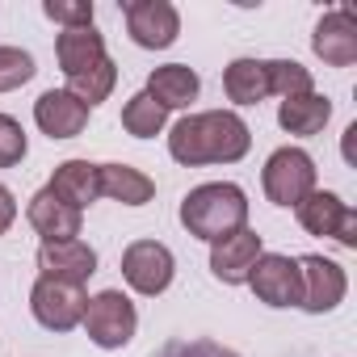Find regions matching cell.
<instances>
[{"label":"cell","mask_w":357,"mask_h":357,"mask_svg":"<svg viewBox=\"0 0 357 357\" xmlns=\"http://www.w3.org/2000/svg\"><path fill=\"white\" fill-rule=\"evenodd\" d=\"M252 147V130L236 109H202L185 114L168 135V155L185 168L202 164H236Z\"/></svg>","instance_id":"1"},{"label":"cell","mask_w":357,"mask_h":357,"mask_svg":"<svg viewBox=\"0 0 357 357\" xmlns=\"http://www.w3.org/2000/svg\"><path fill=\"white\" fill-rule=\"evenodd\" d=\"M181 227L194 240H223L240 227H248V194L236 181H206L181 198Z\"/></svg>","instance_id":"2"},{"label":"cell","mask_w":357,"mask_h":357,"mask_svg":"<svg viewBox=\"0 0 357 357\" xmlns=\"http://www.w3.org/2000/svg\"><path fill=\"white\" fill-rule=\"evenodd\" d=\"M261 185H265V198L273 206H298L315 185V160L303 151V147H278L265 168H261Z\"/></svg>","instance_id":"3"},{"label":"cell","mask_w":357,"mask_h":357,"mask_svg":"<svg viewBox=\"0 0 357 357\" xmlns=\"http://www.w3.org/2000/svg\"><path fill=\"white\" fill-rule=\"evenodd\" d=\"M84 332L97 349H122L135 340V328H139V311L135 303L122 294V290H101L84 303Z\"/></svg>","instance_id":"4"},{"label":"cell","mask_w":357,"mask_h":357,"mask_svg":"<svg viewBox=\"0 0 357 357\" xmlns=\"http://www.w3.org/2000/svg\"><path fill=\"white\" fill-rule=\"evenodd\" d=\"M298 223H303V231L307 236H328V240H336L340 248H357V211L340 198V194H332V190H311L298 206Z\"/></svg>","instance_id":"5"},{"label":"cell","mask_w":357,"mask_h":357,"mask_svg":"<svg viewBox=\"0 0 357 357\" xmlns=\"http://www.w3.org/2000/svg\"><path fill=\"white\" fill-rule=\"evenodd\" d=\"M122 278H126V286H130L135 294L155 298V294H164V290L172 286V278H176V257H172V248L160 244V240H135V244H126V252H122Z\"/></svg>","instance_id":"6"},{"label":"cell","mask_w":357,"mask_h":357,"mask_svg":"<svg viewBox=\"0 0 357 357\" xmlns=\"http://www.w3.org/2000/svg\"><path fill=\"white\" fill-rule=\"evenodd\" d=\"M298 261V278H303V298L298 307L307 315H324V311H336L344 303V290H349V278L336 261L319 257V252H307V257H294Z\"/></svg>","instance_id":"7"},{"label":"cell","mask_w":357,"mask_h":357,"mask_svg":"<svg viewBox=\"0 0 357 357\" xmlns=\"http://www.w3.org/2000/svg\"><path fill=\"white\" fill-rule=\"evenodd\" d=\"M84 303H89L84 286H68L51 278H38L30 290V311L47 332H72L84 319Z\"/></svg>","instance_id":"8"},{"label":"cell","mask_w":357,"mask_h":357,"mask_svg":"<svg viewBox=\"0 0 357 357\" xmlns=\"http://www.w3.org/2000/svg\"><path fill=\"white\" fill-rule=\"evenodd\" d=\"M122 13H126V34L143 51H164L181 34V13L168 0H126Z\"/></svg>","instance_id":"9"},{"label":"cell","mask_w":357,"mask_h":357,"mask_svg":"<svg viewBox=\"0 0 357 357\" xmlns=\"http://www.w3.org/2000/svg\"><path fill=\"white\" fill-rule=\"evenodd\" d=\"M248 286H252V294L265 307H278V311L282 307H298V298H303L298 261L286 257V252H261V261L248 273Z\"/></svg>","instance_id":"10"},{"label":"cell","mask_w":357,"mask_h":357,"mask_svg":"<svg viewBox=\"0 0 357 357\" xmlns=\"http://www.w3.org/2000/svg\"><path fill=\"white\" fill-rule=\"evenodd\" d=\"M261 252H265L261 236L252 227H240V231H231V236H223V240L211 244V273L223 286H244L248 273H252V265L261 261Z\"/></svg>","instance_id":"11"},{"label":"cell","mask_w":357,"mask_h":357,"mask_svg":"<svg viewBox=\"0 0 357 357\" xmlns=\"http://www.w3.org/2000/svg\"><path fill=\"white\" fill-rule=\"evenodd\" d=\"M311 51L328 63V68H349L357 63V17L353 9H332L319 17L315 34H311Z\"/></svg>","instance_id":"12"},{"label":"cell","mask_w":357,"mask_h":357,"mask_svg":"<svg viewBox=\"0 0 357 357\" xmlns=\"http://www.w3.org/2000/svg\"><path fill=\"white\" fill-rule=\"evenodd\" d=\"M97 273V252L84 240H63V244H43L38 248V278L84 286Z\"/></svg>","instance_id":"13"},{"label":"cell","mask_w":357,"mask_h":357,"mask_svg":"<svg viewBox=\"0 0 357 357\" xmlns=\"http://www.w3.org/2000/svg\"><path fill=\"white\" fill-rule=\"evenodd\" d=\"M34 122L47 139H76L89 126V105L76 101L68 89H47L34 101Z\"/></svg>","instance_id":"14"},{"label":"cell","mask_w":357,"mask_h":357,"mask_svg":"<svg viewBox=\"0 0 357 357\" xmlns=\"http://www.w3.org/2000/svg\"><path fill=\"white\" fill-rule=\"evenodd\" d=\"M26 219H30V227L43 236V244L80 240V223H84V215H80V211H72V206H63L51 190H38V194L30 198Z\"/></svg>","instance_id":"15"},{"label":"cell","mask_w":357,"mask_h":357,"mask_svg":"<svg viewBox=\"0 0 357 357\" xmlns=\"http://www.w3.org/2000/svg\"><path fill=\"white\" fill-rule=\"evenodd\" d=\"M63 206H72V211H80L84 215V206H93L97 198H101V185H97V164L93 160H63L55 172H51V185H47Z\"/></svg>","instance_id":"16"},{"label":"cell","mask_w":357,"mask_h":357,"mask_svg":"<svg viewBox=\"0 0 357 357\" xmlns=\"http://www.w3.org/2000/svg\"><path fill=\"white\" fill-rule=\"evenodd\" d=\"M55 59H59V72L72 80L97 63H105V38L97 34V26H76V30H63L55 38Z\"/></svg>","instance_id":"17"},{"label":"cell","mask_w":357,"mask_h":357,"mask_svg":"<svg viewBox=\"0 0 357 357\" xmlns=\"http://www.w3.org/2000/svg\"><path fill=\"white\" fill-rule=\"evenodd\" d=\"M143 93L155 105H164V109H185L190 101H198L202 80H198V72L190 63H164V68H155L147 76V89Z\"/></svg>","instance_id":"18"},{"label":"cell","mask_w":357,"mask_h":357,"mask_svg":"<svg viewBox=\"0 0 357 357\" xmlns=\"http://www.w3.org/2000/svg\"><path fill=\"white\" fill-rule=\"evenodd\" d=\"M97 185H101V198H114L122 206H147L155 198V181L130 164H97Z\"/></svg>","instance_id":"19"},{"label":"cell","mask_w":357,"mask_h":357,"mask_svg":"<svg viewBox=\"0 0 357 357\" xmlns=\"http://www.w3.org/2000/svg\"><path fill=\"white\" fill-rule=\"evenodd\" d=\"M328 118H332V101H328L324 93L286 97V101L278 105V126H282L286 135H298V139L319 135V130L328 126Z\"/></svg>","instance_id":"20"},{"label":"cell","mask_w":357,"mask_h":357,"mask_svg":"<svg viewBox=\"0 0 357 357\" xmlns=\"http://www.w3.org/2000/svg\"><path fill=\"white\" fill-rule=\"evenodd\" d=\"M223 93L236 105H261L269 97V59H231L223 72Z\"/></svg>","instance_id":"21"},{"label":"cell","mask_w":357,"mask_h":357,"mask_svg":"<svg viewBox=\"0 0 357 357\" xmlns=\"http://www.w3.org/2000/svg\"><path fill=\"white\" fill-rule=\"evenodd\" d=\"M164 122H168V109L155 105L147 93H135V97L122 105V126H126V135H135V139H155V135L164 130Z\"/></svg>","instance_id":"22"},{"label":"cell","mask_w":357,"mask_h":357,"mask_svg":"<svg viewBox=\"0 0 357 357\" xmlns=\"http://www.w3.org/2000/svg\"><path fill=\"white\" fill-rule=\"evenodd\" d=\"M114 84H118V63H114V59H105V63H97V68H89V72H80V76H72V80H68V93L93 109V105H101V101L114 93Z\"/></svg>","instance_id":"23"},{"label":"cell","mask_w":357,"mask_h":357,"mask_svg":"<svg viewBox=\"0 0 357 357\" xmlns=\"http://www.w3.org/2000/svg\"><path fill=\"white\" fill-rule=\"evenodd\" d=\"M303 93H315V80L303 63L294 59H269V97H303Z\"/></svg>","instance_id":"24"},{"label":"cell","mask_w":357,"mask_h":357,"mask_svg":"<svg viewBox=\"0 0 357 357\" xmlns=\"http://www.w3.org/2000/svg\"><path fill=\"white\" fill-rule=\"evenodd\" d=\"M34 55L22 47H0V93H13L34 80Z\"/></svg>","instance_id":"25"},{"label":"cell","mask_w":357,"mask_h":357,"mask_svg":"<svg viewBox=\"0 0 357 357\" xmlns=\"http://www.w3.org/2000/svg\"><path fill=\"white\" fill-rule=\"evenodd\" d=\"M26 151H30V139H26L22 122H17L13 114H0V168L22 164Z\"/></svg>","instance_id":"26"},{"label":"cell","mask_w":357,"mask_h":357,"mask_svg":"<svg viewBox=\"0 0 357 357\" xmlns=\"http://www.w3.org/2000/svg\"><path fill=\"white\" fill-rule=\"evenodd\" d=\"M43 13L51 22H59L63 30H76V26H93V0H47Z\"/></svg>","instance_id":"27"},{"label":"cell","mask_w":357,"mask_h":357,"mask_svg":"<svg viewBox=\"0 0 357 357\" xmlns=\"http://www.w3.org/2000/svg\"><path fill=\"white\" fill-rule=\"evenodd\" d=\"M160 357H240L236 349H227V344H219V340H168L164 349H160Z\"/></svg>","instance_id":"28"},{"label":"cell","mask_w":357,"mask_h":357,"mask_svg":"<svg viewBox=\"0 0 357 357\" xmlns=\"http://www.w3.org/2000/svg\"><path fill=\"white\" fill-rule=\"evenodd\" d=\"M13 223H17V198H13L9 185H0V236H5Z\"/></svg>","instance_id":"29"},{"label":"cell","mask_w":357,"mask_h":357,"mask_svg":"<svg viewBox=\"0 0 357 357\" xmlns=\"http://www.w3.org/2000/svg\"><path fill=\"white\" fill-rule=\"evenodd\" d=\"M353 139H357V122L344 130V160H349V164H353Z\"/></svg>","instance_id":"30"}]
</instances>
